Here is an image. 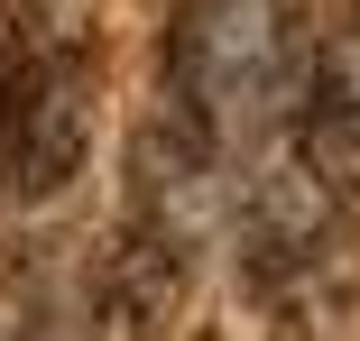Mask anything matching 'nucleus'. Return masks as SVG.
Returning a JSON list of instances; mask_svg holds the SVG:
<instances>
[{"instance_id": "1", "label": "nucleus", "mask_w": 360, "mask_h": 341, "mask_svg": "<svg viewBox=\"0 0 360 341\" xmlns=\"http://www.w3.org/2000/svg\"><path fill=\"white\" fill-rule=\"evenodd\" d=\"M93 93H102V55L84 37H65V55L46 65V83L28 93L10 148H0V194L46 203V194H65L84 175V157H93Z\"/></svg>"}]
</instances>
